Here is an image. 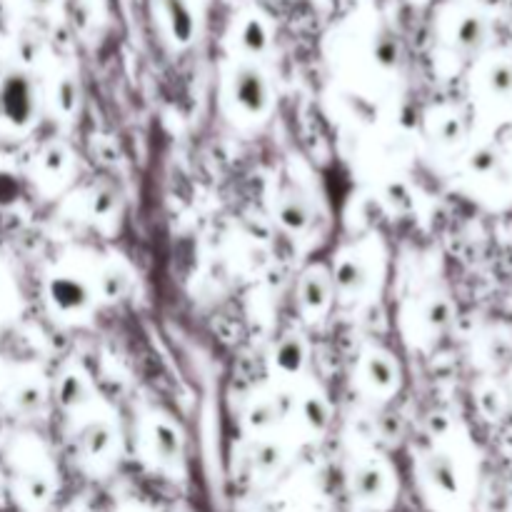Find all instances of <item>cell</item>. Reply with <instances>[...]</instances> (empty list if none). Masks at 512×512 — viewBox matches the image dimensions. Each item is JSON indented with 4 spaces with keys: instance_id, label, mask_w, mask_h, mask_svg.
<instances>
[{
    "instance_id": "obj_31",
    "label": "cell",
    "mask_w": 512,
    "mask_h": 512,
    "mask_svg": "<svg viewBox=\"0 0 512 512\" xmlns=\"http://www.w3.org/2000/svg\"><path fill=\"white\" fill-rule=\"evenodd\" d=\"M478 408L488 420H498L500 415H503L505 403H503V398H500L498 390L485 388L478 393Z\"/></svg>"
},
{
    "instance_id": "obj_7",
    "label": "cell",
    "mask_w": 512,
    "mask_h": 512,
    "mask_svg": "<svg viewBox=\"0 0 512 512\" xmlns=\"http://www.w3.org/2000/svg\"><path fill=\"white\" fill-rule=\"evenodd\" d=\"M150 445L160 463L178 465L183 460V438L168 420H153L150 425Z\"/></svg>"
},
{
    "instance_id": "obj_32",
    "label": "cell",
    "mask_w": 512,
    "mask_h": 512,
    "mask_svg": "<svg viewBox=\"0 0 512 512\" xmlns=\"http://www.w3.org/2000/svg\"><path fill=\"white\" fill-rule=\"evenodd\" d=\"M20 198V180L13 173L0 170V205H13Z\"/></svg>"
},
{
    "instance_id": "obj_19",
    "label": "cell",
    "mask_w": 512,
    "mask_h": 512,
    "mask_svg": "<svg viewBox=\"0 0 512 512\" xmlns=\"http://www.w3.org/2000/svg\"><path fill=\"white\" fill-rule=\"evenodd\" d=\"M488 38V25L483 23V18L478 15H468V18L460 20L458 30H455V43L463 50H478L480 45Z\"/></svg>"
},
{
    "instance_id": "obj_33",
    "label": "cell",
    "mask_w": 512,
    "mask_h": 512,
    "mask_svg": "<svg viewBox=\"0 0 512 512\" xmlns=\"http://www.w3.org/2000/svg\"><path fill=\"white\" fill-rule=\"evenodd\" d=\"M18 53H20V58H23V60H33L35 55L40 53V40L35 38V35L25 33L23 38H20V43H18Z\"/></svg>"
},
{
    "instance_id": "obj_28",
    "label": "cell",
    "mask_w": 512,
    "mask_h": 512,
    "mask_svg": "<svg viewBox=\"0 0 512 512\" xmlns=\"http://www.w3.org/2000/svg\"><path fill=\"white\" fill-rule=\"evenodd\" d=\"M488 88L493 95H505L512 93V63H495L488 73Z\"/></svg>"
},
{
    "instance_id": "obj_21",
    "label": "cell",
    "mask_w": 512,
    "mask_h": 512,
    "mask_svg": "<svg viewBox=\"0 0 512 512\" xmlns=\"http://www.w3.org/2000/svg\"><path fill=\"white\" fill-rule=\"evenodd\" d=\"M303 418L313 433H325L330 425V403L318 393L308 395L303 400Z\"/></svg>"
},
{
    "instance_id": "obj_9",
    "label": "cell",
    "mask_w": 512,
    "mask_h": 512,
    "mask_svg": "<svg viewBox=\"0 0 512 512\" xmlns=\"http://www.w3.org/2000/svg\"><path fill=\"white\" fill-rule=\"evenodd\" d=\"M333 285L343 298H358L368 288V268L358 258H343L335 265Z\"/></svg>"
},
{
    "instance_id": "obj_2",
    "label": "cell",
    "mask_w": 512,
    "mask_h": 512,
    "mask_svg": "<svg viewBox=\"0 0 512 512\" xmlns=\"http://www.w3.org/2000/svg\"><path fill=\"white\" fill-rule=\"evenodd\" d=\"M235 105L248 118H260L268 113L270 108V88L265 75L260 73L255 65H240L233 75V85H230Z\"/></svg>"
},
{
    "instance_id": "obj_10",
    "label": "cell",
    "mask_w": 512,
    "mask_h": 512,
    "mask_svg": "<svg viewBox=\"0 0 512 512\" xmlns=\"http://www.w3.org/2000/svg\"><path fill=\"white\" fill-rule=\"evenodd\" d=\"M115 443L113 428L103 420H95V423H88L83 430L78 433V448L85 458L90 460H100L105 455H110Z\"/></svg>"
},
{
    "instance_id": "obj_27",
    "label": "cell",
    "mask_w": 512,
    "mask_h": 512,
    "mask_svg": "<svg viewBox=\"0 0 512 512\" xmlns=\"http://www.w3.org/2000/svg\"><path fill=\"white\" fill-rule=\"evenodd\" d=\"M118 208V193L113 188H95L90 193V213L98 215V218H110Z\"/></svg>"
},
{
    "instance_id": "obj_1",
    "label": "cell",
    "mask_w": 512,
    "mask_h": 512,
    "mask_svg": "<svg viewBox=\"0 0 512 512\" xmlns=\"http://www.w3.org/2000/svg\"><path fill=\"white\" fill-rule=\"evenodd\" d=\"M35 118V85L25 73H10L0 83V120L25 128Z\"/></svg>"
},
{
    "instance_id": "obj_17",
    "label": "cell",
    "mask_w": 512,
    "mask_h": 512,
    "mask_svg": "<svg viewBox=\"0 0 512 512\" xmlns=\"http://www.w3.org/2000/svg\"><path fill=\"white\" fill-rule=\"evenodd\" d=\"M250 465L260 475L275 473L283 465V448L273 440H255L250 448Z\"/></svg>"
},
{
    "instance_id": "obj_30",
    "label": "cell",
    "mask_w": 512,
    "mask_h": 512,
    "mask_svg": "<svg viewBox=\"0 0 512 512\" xmlns=\"http://www.w3.org/2000/svg\"><path fill=\"white\" fill-rule=\"evenodd\" d=\"M468 165L475 175H490L500 165V155L493 148H480L470 155Z\"/></svg>"
},
{
    "instance_id": "obj_3",
    "label": "cell",
    "mask_w": 512,
    "mask_h": 512,
    "mask_svg": "<svg viewBox=\"0 0 512 512\" xmlns=\"http://www.w3.org/2000/svg\"><path fill=\"white\" fill-rule=\"evenodd\" d=\"M48 300L60 315H80L90 305V290L73 275H58L48 283Z\"/></svg>"
},
{
    "instance_id": "obj_8",
    "label": "cell",
    "mask_w": 512,
    "mask_h": 512,
    "mask_svg": "<svg viewBox=\"0 0 512 512\" xmlns=\"http://www.w3.org/2000/svg\"><path fill=\"white\" fill-rule=\"evenodd\" d=\"M353 493L363 503H380L388 495V473L380 465H360L353 475Z\"/></svg>"
},
{
    "instance_id": "obj_29",
    "label": "cell",
    "mask_w": 512,
    "mask_h": 512,
    "mask_svg": "<svg viewBox=\"0 0 512 512\" xmlns=\"http://www.w3.org/2000/svg\"><path fill=\"white\" fill-rule=\"evenodd\" d=\"M435 135H438V140L443 145H458L465 135L463 120H460L458 115H445V118H440Z\"/></svg>"
},
{
    "instance_id": "obj_13",
    "label": "cell",
    "mask_w": 512,
    "mask_h": 512,
    "mask_svg": "<svg viewBox=\"0 0 512 512\" xmlns=\"http://www.w3.org/2000/svg\"><path fill=\"white\" fill-rule=\"evenodd\" d=\"M275 368L283 375H298L305 368V360H308V350L305 343L298 335H285L283 340L275 348Z\"/></svg>"
},
{
    "instance_id": "obj_26",
    "label": "cell",
    "mask_w": 512,
    "mask_h": 512,
    "mask_svg": "<svg viewBox=\"0 0 512 512\" xmlns=\"http://www.w3.org/2000/svg\"><path fill=\"white\" fill-rule=\"evenodd\" d=\"M50 493H53V485L45 475L33 473V475H25L23 478V495L35 505H43L50 500Z\"/></svg>"
},
{
    "instance_id": "obj_36",
    "label": "cell",
    "mask_w": 512,
    "mask_h": 512,
    "mask_svg": "<svg viewBox=\"0 0 512 512\" xmlns=\"http://www.w3.org/2000/svg\"><path fill=\"white\" fill-rule=\"evenodd\" d=\"M430 428H433L435 433H443V430H448V418H445V415H435V418L430 420Z\"/></svg>"
},
{
    "instance_id": "obj_5",
    "label": "cell",
    "mask_w": 512,
    "mask_h": 512,
    "mask_svg": "<svg viewBox=\"0 0 512 512\" xmlns=\"http://www.w3.org/2000/svg\"><path fill=\"white\" fill-rule=\"evenodd\" d=\"M293 410V395L278 393L268 400H260L248 410V428L253 433H268L270 428L285 420Z\"/></svg>"
},
{
    "instance_id": "obj_34",
    "label": "cell",
    "mask_w": 512,
    "mask_h": 512,
    "mask_svg": "<svg viewBox=\"0 0 512 512\" xmlns=\"http://www.w3.org/2000/svg\"><path fill=\"white\" fill-rule=\"evenodd\" d=\"M510 353H512V348L505 338H495L493 345H490V355H493L495 363H505V360L510 358Z\"/></svg>"
},
{
    "instance_id": "obj_37",
    "label": "cell",
    "mask_w": 512,
    "mask_h": 512,
    "mask_svg": "<svg viewBox=\"0 0 512 512\" xmlns=\"http://www.w3.org/2000/svg\"><path fill=\"white\" fill-rule=\"evenodd\" d=\"M28 3L33 5V8L43 10V8H50V5H53V0H28Z\"/></svg>"
},
{
    "instance_id": "obj_12",
    "label": "cell",
    "mask_w": 512,
    "mask_h": 512,
    "mask_svg": "<svg viewBox=\"0 0 512 512\" xmlns=\"http://www.w3.org/2000/svg\"><path fill=\"white\" fill-rule=\"evenodd\" d=\"M425 473H428L430 483L440 490L443 495H458V470H455L453 460L443 453H433L425 460Z\"/></svg>"
},
{
    "instance_id": "obj_20",
    "label": "cell",
    "mask_w": 512,
    "mask_h": 512,
    "mask_svg": "<svg viewBox=\"0 0 512 512\" xmlns=\"http://www.w3.org/2000/svg\"><path fill=\"white\" fill-rule=\"evenodd\" d=\"M400 55H403L400 40L395 38L393 33H388V30H383V33L375 38V45H373L375 63H378L383 70H393L400 65Z\"/></svg>"
},
{
    "instance_id": "obj_15",
    "label": "cell",
    "mask_w": 512,
    "mask_h": 512,
    "mask_svg": "<svg viewBox=\"0 0 512 512\" xmlns=\"http://www.w3.org/2000/svg\"><path fill=\"white\" fill-rule=\"evenodd\" d=\"M165 10H168L170 33L180 45H188L195 35V18L190 13L185 0H165Z\"/></svg>"
},
{
    "instance_id": "obj_16",
    "label": "cell",
    "mask_w": 512,
    "mask_h": 512,
    "mask_svg": "<svg viewBox=\"0 0 512 512\" xmlns=\"http://www.w3.org/2000/svg\"><path fill=\"white\" fill-rule=\"evenodd\" d=\"M130 273L123 268V265L113 263L108 265V268L100 273V280H98V288H100V295H103L105 300H110V303H115V300L125 298V295L130 293Z\"/></svg>"
},
{
    "instance_id": "obj_23",
    "label": "cell",
    "mask_w": 512,
    "mask_h": 512,
    "mask_svg": "<svg viewBox=\"0 0 512 512\" xmlns=\"http://www.w3.org/2000/svg\"><path fill=\"white\" fill-rule=\"evenodd\" d=\"M15 408L23 415H38L45 408V390L35 383H25L15 390Z\"/></svg>"
},
{
    "instance_id": "obj_25",
    "label": "cell",
    "mask_w": 512,
    "mask_h": 512,
    "mask_svg": "<svg viewBox=\"0 0 512 512\" xmlns=\"http://www.w3.org/2000/svg\"><path fill=\"white\" fill-rule=\"evenodd\" d=\"M78 103H80V88L78 83H75L73 78H63L58 83V88H55V105H58L60 115H73L75 110H78Z\"/></svg>"
},
{
    "instance_id": "obj_14",
    "label": "cell",
    "mask_w": 512,
    "mask_h": 512,
    "mask_svg": "<svg viewBox=\"0 0 512 512\" xmlns=\"http://www.w3.org/2000/svg\"><path fill=\"white\" fill-rule=\"evenodd\" d=\"M55 398H58V405L63 410H78L88 403L90 388L88 383H85L83 375L68 373L60 378L58 390H55Z\"/></svg>"
},
{
    "instance_id": "obj_22",
    "label": "cell",
    "mask_w": 512,
    "mask_h": 512,
    "mask_svg": "<svg viewBox=\"0 0 512 512\" xmlns=\"http://www.w3.org/2000/svg\"><path fill=\"white\" fill-rule=\"evenodd\" d=\"M268 43H270V33L268 28H265L263 20L250 18L248 23L243 25V30H240V45H243L250 55L265 53Z\"/></svg>"
},
{
    "instance_id": "obj_24",
    "label": "cell",
    "mask_w": 512,
    "mask_h": 512,
    "mask_svg": "<svg viewBox=\"0 0 512 512\" xmlns=\"http://www.w3.org/2000/svg\"><path fill=\"white\" fill-rule=\"evenodd\" d=\"M453 315V303L448 298H433L425 308V323H428L430 330L440 333V330L453 323Z\"/></svg>"
},
{
    "instance_id": "obj_4",
    "label": "cell",
    "mask_w": 512,
    "mask_h": 512,
    "mask_svg": "<svg viewBox=\"0 0 512 512\" xmlns=\"http://www.w3.org/2000/svg\"><path fill=\"white\" fill-rule=\"evenodd\" d=\"M330 298H333V280L325 275V270L313 268L303 275L298 288V300L303 313L308 315L310 320L320 318V315L328 310Z\"/></svg>"
},
{
    "instance_id": "obj_35",
    "label": "cell",
    "mask_w": 512,
    "mask_h": 512,
    "mask_svg": "<svg viewBox=\"0 0 512 512\" xmlns=\"http://www.w3.org/2000/svg\"><path fill=\"white\" fill-rule=\"evenodd\" d=\"M383 430H385V435H388V438L393 440L395 435L400 433V420H398V415H385V418H383Z\"/></svg>"
},
{
    "instance_id": "obj_18",
    "label": "cell",
    "mask_w": 512,
    "mask_h": 512,
    "mask_svg": "<svg viewBox=\"0 0 512 512\" xmlns=\"http://www.w3.org/2000/svg\"><path fill=\"white\" fill-rule=\"evenodd\" d=\"M70 168V153L63 143H50L48 148L40 153L38 170L45 178H63Z\"/></svg>"
},
{
    "instance_id": "obj_6",
    "label": "cell",
    "mask_w": 512,
    "mask_h": 512,
    "mask_svg": "<svg viewBox=\"0 0 512 512\" xmlns=\"http://www.w3.org/2000/svg\"><path fill=\"white\" fill-rule=\"evenodd\" d=\"M363 378L375 393H393L400 383L398 363L388 353H370L363 363Z\"/></svg>"
},
{
    "instance_id": "obj_11",
    "label": "cell",
    "mask_w": 512,
    "mask_h": 512,
    "mask_svg": "<svg viewBox=\"0 0 512 512\" xmlns=\"http://www.w3.org/2000/svg\"><path fill=\"white\" fill-rule=\"evenodd\" d=\"M313 205L303 195H288L278 205V220L288 233H305L313 223Z\"/></svg>"
}]
</instances>
